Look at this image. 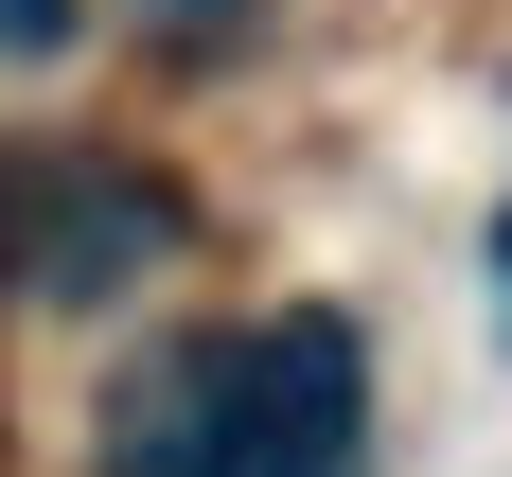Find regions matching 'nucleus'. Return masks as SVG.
I'll list each match as a JSON object with an SVG mask.
<instances>
[{
  "label": "nucleus",
  "instance_id": "nucleus-1",
  "mask_svg": "<svg viewBox=\"0 0 512 477\" xmlns=\"http://www.w3.org/2000/svg\"><path fill=\"white\" fill-rule=\"evenodd\" d=\"M354 442H371V354L318 301L159 336L106 389V477H354Z\"/></svg>",
  "mask_w": 512,
  "mask_h": 477
},
{
  "label": "nucleus",
  "instance_id": "nucleus-2",
  "mask_svg": "<svg viewBox=\"0 0 512 477\" xmlns=\"http://www.w3.org/2000/svg\"><path fill=\"white\" fill-rule=\"evenodd\" d=\"M495 265H512V230H495Z\"/></svg>",
  "mask_w": 512,
  "mask_h": 477
}]
</instances>
